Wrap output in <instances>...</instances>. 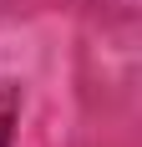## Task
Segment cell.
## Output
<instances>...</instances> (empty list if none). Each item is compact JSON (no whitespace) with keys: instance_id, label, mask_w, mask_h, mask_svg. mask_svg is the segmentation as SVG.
<instances>
[{"instance_id":"cell-1","label":"cell","mask_w":142,"mask_h":147,"mask_svg":"<svg viewBox=\"0 0 142 147\" xmlns=\"http://www.w3.org/2000/svg\"><path fill=\"white\" fill-rule=\"evenodd\" d=\"M5 137H10V96H0V147H5Z\"/></svg>"}]
</instances>
